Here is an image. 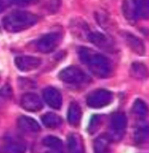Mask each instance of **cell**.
I'll list each match as a JSON object with an SVG mask.
<instances>
[{"label": "cell", "instance_id": "9a60e30c", "mask_svg": "<svg viewBox=\"0 0 149 153\" xmlns=\"http://www.w3.org/2000/svg\"><path fill=\"white\" fill-rule=\"evenodd\" d=\"M26 147L17 141L8 140L0 144V153H25Z\"/></svg>", "mask_w": 149, "mask_h": 153}, {"label": "cell", "instance_id": "83f0119b", "mask_svg": "<svg viewBox=\"0 0 149 153\" xmlns=\"http://www.w3.org/2000/svg\"><path fill=\"white\" fill-rule=\"evenodd\" d=\"M4 10V3H3L2 0H0V13Z\"/></svg>", "mask_w": 149, "mask_h": 153}, {"label": "cell", "instance_id": "3957f363", "mask_svg": "<svg viewBox=\"0 0 149 153\" xmlns=\"http://www.w3.org/2000/svg\"><path fill=\"white\" fill-rule=\"evenodd\" d=\"M59 79L69 84H81L89 81V77L79 68L69 66L60 72Z\"/></svg>", "mask_w": 149, "mask_h": 153}, {"label": "cell", "instance_id": "603a6c76", "mask_svg": "<svg viewBox=\"0 0 149 153\" xmlns=\"http://www.w3.org/2000/svg\"><path fill=\"white\" fill-rule=\"evenodd\" d=\"M136 5L139 16L143 18H148L149 14V4L148 0H134Z\"/></svg>", "mask_w": 149, "mask_h": 153}, {"label": "cell", "instance_id": "d6986e66", "mask_svg": "<svg viewBox=\"0 0 149 153\" xmlns=\"http://www.w3.org/2000/svg\"><path fill=\"white\" fill-rule=\"evenodd\" d=\"M42 144L44 147H47L51 151L62 152L63 144L62 141L54 136H47L42 140Z\"/></svg>", "mask_w": 149, "mask_h": 153}, {"label": "cell", "instance_id": "2e32d148", "mask_svg": "<svg viewBox=\"0 0 149 153\" xmlns=\"http://www.w3.org/2000/svg\"><path fill=\"white\" fill-rule=\"evenodd\" d=\"M82 116V109L76 102H73L69 105L68 110L67 118L68 123L73 126H77L80 123Z\"/></svg>", "mask_w": 149, "mask_h": 153}, {"label": "cell", "instance_id": "f546056e", "mask_svg": "<svg viewBox=\"0 0 149 153\" xmlns=\"http://www.w3.org/2000/svg\"><path fill=\"white\" fill-rule=\"evenodd\" d=\"M0 81H1V77H0Z\"/></svg>", "mask_w": 149, "mask_h": 153}, {"label": "cell", "instance_id": "5b68a950", "mask_svg": "<svg viewBox=\"0 0 149 153\" xmlns=\"http://www.w3.org/2000/svg\"><path fill=\"white\" fill-rule=\"evenodd\" d=\"M62 35L58 32H52L42 36L37 43V49L42 53H50L60 45Z\"/></svg>", "mask_w": 149, "mask_h": 153}, {"label": "cell", "instance_id": "5bb4252c", "mask_svg": "<svg viewBox=\"0 0 149 153\" xmlns=\"http://www.w3.org/2000/svg\"><path fill=\"white\" fill-rule=\"evenodd\" d=\"M122 11L125 18L130 23H135L140 18L134 0H124L122 4Z\"/></svg>", "mask_w": 149, "mask_h": 153}, {"label": "cell", "instance_id": "7402d4cb", "mask_svg": "<svg viewBox=\"0 0 149 153\" xmlns=\"http://www.w3.org/2000/svg\"><path fill=\"white\" fill-rule=\"evenodd\" d=\"M148 130L147 126H141L135 130L134 139L137 144H143L148 139Z\"/></svg>", "mask_w": 149, "mask_h": 153}, {"label": "cell", "instance_id": "8992f818", "mask_svg": "<svg viewBox=\"0 0 149 153\" xmlns=\"http://www.w3.org/2000/svg\"><path fill=\"white\" fill-rule=\"evenodd\" d=\"M127 126V118L124 113H114L111 119V134L109 135L111 141L119 140L123 137Z\"/></svg>", "mask_w": 149, "mask_h": 153}, {"label": "cell", "instance_id": "44dd1931", "mask_svg": "<svg viewBox=\"0 0 149 153\" xmlns=\"http://www.w3.org/2000/svg\"><path fill=\"white\" fill-rule=\"evenodd\" d=\"M133 112L138 118H145L148 113V107L146 103L140 99L136 100L133 103Z\"/></svg>", "mask_w": 149, "mask_h": 153}, {"label": "cell", "instance_id": "4316f807", "mask_svg": "<svg viewBox=\"0 0 149 153\" xmlns=\"http://www.w3.org/2000/svg\"><path fill=\"white\" fill-rule=\"evenodd\" d=\"M12 95V91L10 87L5 86L0 90V97L4 98H9Z\"/></svg>", "mask_w": 149, "mask_h": 153}, {"label": "cell", "instance_id": "ffe728a7", "mask_svg": "<svg viewBox=\"0 0 149 153\" xmlns=\"http://www.w3.org/2000/svg\"><path fill=\"white\" fill-rule=\"evenodd\" d=\"M131 74L133 77L137 79H144L147 77L148 71L144 64L140 62H135L132 65Z\"/></svg>", "mask_w": 149, "mask_h": 153}, {"label": "cell", "instance_id": "9c48e42d", "mask_svg": "<svg viewBox=\"0 0 149 153\" xmlns=\"http://www.w3.org/2000/svg\"><path fill=\"white\" fill-rule=\"evenodd\" d=\"M43 97L45 102L50 108L55 110H59L63 104L62 94L57 89L54 87H47L44 89Z\"/></svg>", "mask_w": 149, "mask_h": 153}, {"label": "cell", "instance_id": "484cf974", "mask_svg": "<svg viewBox=\"0 0 149 153\" xmlns=\"http://www.w3.org/2000/svg\"><path fill=\"white\" fill-rule=\"evenodd\" d=\"M10 1L17 5L28 6V5L37 4L40 0H10Z\"/></svg>", "mask_w": 149, "mask_h": 153}, {"label": "cell", "instance_id": "277c9868", "mask_svg": "<svg viewBox=\"0 0 149 153\" xmlns=\"http://www.w3.org/2000/svg\"><path fill=\"white\" fill-rule=\"evenodd\" d=\"M113 94L106 89H97L92 91L87 98V104L90 108L99 109L105 108L112 102Z\"/></svg>", "mask_w": 149, "mask_h": 153}, {"label": "cell", "instance_id": "e0dca14e", "mask_svg": "<svg viewBox=\"0 0 149 153\" xmlns=\"http://www.w3.org/2000/svg\"><path fill=\"white\" fill-rule=\"evenodd\" d=\"M111 139L109 134H101L94 141L93 149L95 153H107L110 149Z\"/></svg>", "mask_w": 149, "mask_h": 153}, {"label": "cell", "instance_id": "52a82bcc", "mask_svg": "<svg viewBox=\"0 0 149 153\" xmlns=\"http://www.w3.org/2000/svg\"><path fill=\"white\" fill-rule=\"evenodd\" d=\"M20 106L28 112L40 111L43 108V103L39 95L33 92L25 93L20 99Z\"/></svg>", "mask_w": 149, "mask_h": 153}, {"label": "cell", "instance_id": "6da1fadb", "mask_svg": "<svg viewBox=\"0 0 149 153\" xmlns=\"http://www.w3.org/2000/svg\"><path fill=\"white\" fill-rule=\"evenodd\" d=\"M79 57L97 77L106 79L112 73V65L109 59L91 49L81 47L79 50Z\"/></svg>", "mask_w": 149, "mask_h": 153}, {"label": "cell", "instance_id": "d4e9b609", "mask_svg": "<svg viewBox=\"0 0 149 153\" xmlns=\"http://www.w3.org/2000/svg\"><path fill=\"white\" fill-rule=\"evenodd\" d=\"M61 5V0H50L49 2L48 9L51 13H56L60 9Z\"/></svg>", "mask_w": 149, "mask_h": 153}, {"label": "cell", "instance_id": "cb8c5ba5", "mask_svg": "<svg viewBox=\"0 0 149 153\" xmlns=\"http://www.w3.org/2000/svg\"><path fill=\"white\" fill-rule=\"evenodd\" d=\"M101 118L99 115H94L91 118L88 131L90 134H94L98 130L101 125Z\"/></svg>", "mask_w": 149, "mask_h": 153}, {"label": "cell", "instance_id": "4fadbf2b", "mask_svg": "<svg viewBox=\"0 0 149 153\" xmlns=\"http://www.w3.org/2000/svg\"><path fill=\"white\" fill-rule=\"evenodd\" d=\"M67 146L69 153H85V147L82 136L77 133L68 134Z\"/></svg>", "mask_w": 149, "mask_h": 153}, {"label": "cell", "instance_id": "ba28073f", "mask_svg": "<svg viewBox=\"0 0 149 153\" xmlns=\"http://www.w3.org/2000/svg\"><path fill=\"white\" fill-rule=\"evenodd\" d=\"M15 64L20 71L30 72L38 68L42 64V60L33 56H19L15 59Z\"/></svg>", "mask_w": 149, "mask_h": 153}, {"label": "cell", "instance_id": "30bf717a", "mask_svg": "<svg viewBox=\"0 0 149 153\" xmlns=\"http://www.w3.org/2000/svg\"><path fill=\"white\" fill-rule=\"evenodd\" d=\"M18 126L21 131L26 134H37L41 131V126L35 119L23 115L18 120Z\"/></svg>", "mask_w": 149, "mask_h": 153}, {"label": "cell", "instance_id": "ac0fdd59", "mask_svg": "<svg viewBox=\"0 0 149 153\" xmlns=\"http://www.w3.org/2000/svg\"><path fill=\"white\" fill-rule=\"evenodd\" d=\"M42 121L44 126L50 129L58 128L63 123V119L54 113H47L42 116Z\"/></svg>", "mask_w": 149, "mask_h": 153}, {"label": "cell", "instance_id": "7c38bea8", "mask_svg": "<svg viewBox=\"0 0 149 153\" xmlns=\"http://www.w3.org/2000/svg\"><path fill=\"white\" fill-rule=\"evenodd\" d=\"M88 39L94 45L102 50L108 51V52H110L114 50L112 42L106 36L100 32H92V33H89Z\"/></svg>", "mask_w": 149, "mask_h": 153}, {"label": "cell", "instance_id": "8fae6325", "mask_svg": "<svg viewBox=\"0 0 149 153\" xmlns=\"http://www.w3.org/2000/svg\"><path fill=\"white\" fill-rule=\"evenodd\" d=\"M123 38L124 39L127 45L130 47V49L135 53L140 56L145 55V47L143 42L136 36L130 33H124Z\"/></svg>", "mask_w": 149, "mask_h": 153}, {"label": "cell", "instance_id": "7a4b0ae2", "mask_svg": "<svg viewBox=\"0 0 149 153\" xmlns=\"http://www.w3.org/2000/svg\"><path fill=\"white\" fill-rule=\"evenodd\" d=\"M38 21V17L34 13L23 10H16L3 18L4 29L10 33H18L28 29Z\"/></svg>", "mask_w": 149, "mask_h": 153}, {"label": "cell", "instance_id": "f1b7e54d", "mask_svg": "<svg viewBox=\"0 0 149 153\" xmlns=\"http://www.w3.org/2000/svg\"><path fill=\"white\" fill-rule=\"evenodd\" d=\"M49 153H61V152H56V151H51V152Z\"/></svg>", "mask_w": 149, "mask_h": 153}]
</instances>
